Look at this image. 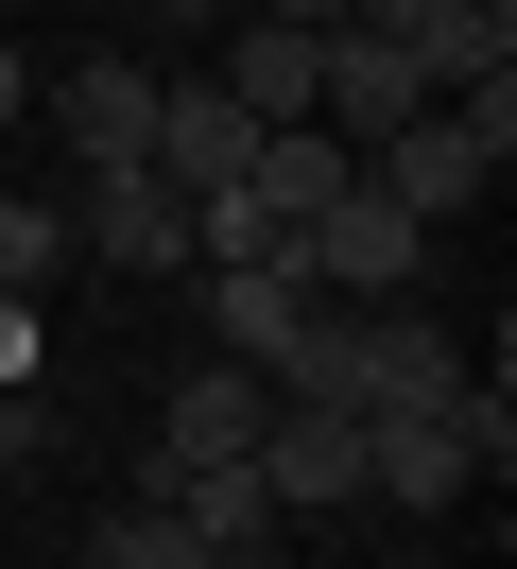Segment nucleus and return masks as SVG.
<instances>
[{
	"label": "nucleus",
	"instance_id": "obj_1",
	"mask_svg": "<svg viewBox=\"0 0 517 569\" xmlns=\"http://www.w3.org/2000/svg\"><path fill=\"white\" fill-rule=\"evenodd\" d=\"M294 277L328 293V311H379V293H414V277H431V224H414L397 190H362V173H345L328 208L294 224Z\"/></svg>",
	"mask_w": 517,
	"mask_h": 569
},
{
	"label": "nucleus",
	"instance_id": "obj_2",
	"mask_svg": "<svg viewBox=\"0 0 517 569\" xmlns=\"http://www.w3.org/2000/svg\"><path fill=\"white\" fill-rule=\"evenodd\" d=\"M259 500H276V535H294V518H328V500H362V415H328V397H276V415H259Z\"/></svg>",
	"mask_w": 517,
	"mask_h": 569
},
{
	"label": "nucleus",
	"instance_id": "obj_3",
	"mask_svg": "<svg viewBox=\"0 0 517 569\" xmlns=\"http://www.w3.org/2000/svg\"><path fill=\"white\" fill-rule=\"evenodd\" d=\"M69 242L121 259V277H190V190L138 156V173H87V208H69Z\"/></svg>",
	"mask_w": 517,
	"mask_h": 569
},
{
	"label": "nucleus",
	"instance_id": "obj_4",
	"mask_svg": "<svg viewBox=\"0 0 517 569\" xmlns=\"http://www.w3.org/2000/svg\"><path fill=\"white\" fill-rule=\"evenodd\" d=\"M414 104H431V70H414L397 36H328V52H310V121H328L345 156H362V139H397Z\"/></svg>",
	"mask_w": 517,
	"mask_h": 569
},
{
	"label": "nucleus",
	"instance_id": "obj_5",
	"mask_svg": "<svg viewBox=\"0 0 517 569\" xmlns=\"http://www.w3.org/2000/svg\"><path fill=\"white\" fill-rule=\"evenodd\" d=\"M448 397H466V346H448L414 293H379L362 311V415H448Z\"/></svg>",
	"mask_w": 517,
	"mask_h": 569
},
{
	"label": "nucleus",
	"instance_id": "obj_6",
	"mask_svg": "<svg viewBox=\"0 0 517 569\" xmlns=\"http://www.w3.org/2000/svg\"><path fill=\"white\" fill-rule=\"evenodd\" d=\"M259 415H276V380L207 346L190 380H172V415H156V466H241V449H259Z\"/></svg>",
	"mask_w": 517,
	"mask_h": 569
},
{
	"label": "nucleus",
	"instance_id": "obj_7",
	"mask_svg": "<svg viewBox=\"0 0 517 569\" xmlns=\"http://www.w3.org/2000/svg\"><path fill=\"white\" fill-rule=\"evenodd\" d=\"M241 156H259V121H241L207 70H190V87H156V173L190 190V208H207V190H241Z\"/></svg>",
	"mask_w": 517,
	"mask_h": 569
},
{
	"label": "nucleus",
	"instance_id": "obj_8",
	"mask_svg": "<svg viewBox=\"0 0 517 569\" xmlns=\"http://www.w3.org/2000/svg\"><path fill=\"white\" fill-rule=\"evenodd\" d=\"M362 500H397V518L466 500V431L448 415H362Z\"/></svg>",
	"mask_w": 517,
	"mask_h": 569
},
{
	"label": "nucleus",
	"instance_id": "obj_9",
	"mask_svg": "<svg viewBox=\"0 0 517 569\" xmlns=\"http://www.w3.org/2000/svg\"><path fill=\"white\" fill-rule=\"evenodd\" d=\"M294 311H310L294 259H207V346H225V362H276V346H294Z\"/></svg>",
	"mask_w": 517,
	"mask_h": 569
},
{
	"label": "nucleus",
	"instance_id": "obj_10",
	"mask_svg": "<svg viewBox=\"0 0 517 569\" xmlns=\"http://www.w3.org/2000/svg\"><path fill=\"white\" fill-rule=\"evenodd\" d=\"M310 52L328 36H294V18H225V70L207 87H225L241 121H310Z\"/></svg>",
	"mask_w": 517,
	"mask_h": 569
},
{
	"label": "nucleus",
	"instance_id": "obj_11",
	"mask_svg": "<svg viewBox=\"0 0 517 569\" xmlns=\"http://www.w3.org/2000/svg\"><path fill=\"white\" fill-rule=\"evenodd\" d=\"M156 156V70H69V173H138Z\"/></svg>",
	"mask_w": 517,
	"mask_h": 569
},
{
	"label": "nucleus",
	"instance_id": "obj_12",
	"mask_svg": "<svg viewBox=\"0 0 517 569\" xmlns=\"http://www.w3.org/2000/svg\"><path fill=\"white\" fill-rule=\"evenodd\" d=\"M138 500H172V518L207 535V552H276V500H259V449H241V466H156Z\"/></svg>",
	"mask_w": 517,
	"mask_h": 569
},
{
	"label": "nucleus",
	"instance_id": "obj_13",
	"mask_svg": "<svg viewBox=\"0 0 517 569\" xmlns=\"http://www.w3.org/2000/svg\"><path fill=\"white\" fill-rule=\"evenodd\" d=\"M87 569H207V535L172 518V500H121V518L87 535Z\"/></svg>",
	"mask_w": 517,
	"mask_h": 569
},
{
	"label": "nucleus",
	"instance_id": "obj_14",
	"mask_svg": "<svg viewBox=\"0 0 517 569\" xmlns=\"http://www.w3.org/2000/svg\"><path fill=\"white\" fill-rule=\"evenodd\" d=\"M52 259H69V208L52 190H0V293H52Z\"/></svg>",
	"mask_w": 517,
	"mask_h": 569
},
{
	"label": "nucleus",
	"instance_id": "obj_15",
	"mask_svg": "<svg viewBox=\"0 0 517 569\" xmlns=\"http://www.w3.org/2000/svg\"><path fill=\"white\" fill-rule=\"evenodd\" d=\"M328 36H397V52H431V36H448V0H345Z\"/></svg>",
	"mask_w": 517,
	"mask_h": 569
},
{
	"label": "nucleus",
	"instance_id": "obj_16",
	"mask_svg": "<svg viewBox=\"0 0 517 569\" xmlns=\"http://www.w3.org/2000/svg\"><path fill=\"white\" fill-rule=\"evenodd\" d=\"M34 449H52V415H34V380H0V483H18Z\"/></svg>",
	"mask_w": 517,
	"mask_h": 569
},
{
	"label": "nucleus",
	"instance_id": "obj_17",
	"mask_svg": "<svg viewBox=\"0 0 517 569\" xmlns=\"http://www.w3.org/2000/svg\"><path fill=\"white\" fill-rule=\"evenodd\" d=\"M0 380H34V293H0Z\"/></svg>",
	"mask_w": 517,
	"mask_h": 569
},
{
	"label": "nucleus",
	"instance_id": "obj_18",
	"mask_svg": "<svg viewBox=\"0 0 517 569\" xmlns=\"http://www.w3.org/2000/svg\"><path fill=\"white\" fill-rule=\"evenodd\" d=\"M18 104H34V70H18V36H0V121H18Z\"/></svg>",
	"mask_w": 517,
	"mask_h": 569
},
{
	"label": "nucleus",
	"instance_id": "obj_19",
	"mask_svg": "<svg viewBox=\"0 0 517 569\" xmlns=\"http://www.w3.org/2000/svg\"><path fill=\"white\" fill-rule=\"evenodd\" d=\"M156 18H190V36H207V18H241V0H156Z\"/></svg>",
	"mask_w": 517,
	"mask_h": 569
},
{
	"label": "nucleus",
	"instance_id": "obj_20",
	"mask_svg": "<svg viewBox=\"0 0 517 569\" xmlns=\"http://www.w3.org/2000/svg\"><path fill=\"white\" fill-rule=\"evenodd\" d=\"M207 569H276V552H207Z\"/></svg>",
	"mask_w": 517,
	"mask_h": 569
},
{
	"label": "nucleus",
	"instance_id": "obj_21",
	"mask_svg": "<svg viewBox=\"0 0 517 569\" xmlns=\"http://www.w3.org/2000/svg\"><path fill=\"white\" fill-rule=\"evenodd\" d=\"M414 569H466V552H414Z\"/></svg>",
	"mask_w": 517,
	"mask_h": 569
}]
</instances>
